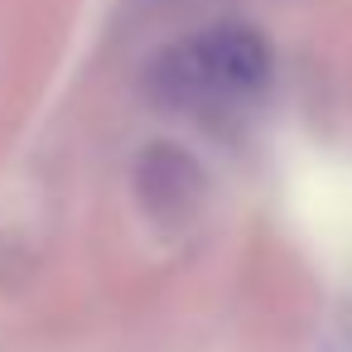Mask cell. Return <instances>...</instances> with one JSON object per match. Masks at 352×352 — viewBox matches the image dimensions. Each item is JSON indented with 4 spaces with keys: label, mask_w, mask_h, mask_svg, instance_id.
<instances>
[{
    "label": "cell",
    "mask_w": 352,
    "mask_h": 352,
    "mask_svg": "<svg viewBox=\"0 0 352 352\" xmlns=\"http://www.w3.org/2000/svg\"><path fill=\"white\" fill-rule=\"evenodd\" d=\"M270 82V44L251 25H212L198 39L164 49L150 73L145 92L164 111H241Z\"/></svg>",
    "instance_id": "1"
},
{
    "label": "cell",
    "mask_w": 352,
    "mask_h": 352,
    "mask_svg": "<svg viewBox=\"0 0 352 352\" xmlns=\"http://www.w3.org/2000/svg\"><path fill=\"white\" fill-rule=\"evenodd\" d=\"M135 193H140V203L155 222L179 227L203 203V169L179 145H150L135 164Z\"/></svg>",
    "instance_id": "2"
}]
</instances>
